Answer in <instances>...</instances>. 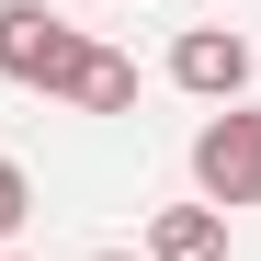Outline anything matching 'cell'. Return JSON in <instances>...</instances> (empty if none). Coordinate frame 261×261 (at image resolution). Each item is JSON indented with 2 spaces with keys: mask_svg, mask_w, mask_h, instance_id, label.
<instances>
[{
  "mask_svg": "<svg viewBox=\"0 0 261 261\" xmlns=\"http://www.w3.org/2000/svg\"><path fill=\"white\" fill-rule=\"evenodd\" d=\"M80 57H91V34H80L68 12H46V0H0V80H23V91L68 102Z\"/></svg>",
  "mask_w": 261,
  "mask_h": 261,
  "instance_id": "cell-1",
  "label": "cell"
},
{
  "mask_svg": "<svg viewBox=\"0 0 261 261\" xmlns=\"http://www.w3.org/2000/svg\"><path fill=\"white\" fill-rule=\"evenodd\" d=\"M193 193L227 216V204H261V114L227 102V114H204V137H193Z\"/></svg>",
  "mask_w": 261,
  "mask_h": 261,
  "instance_id": "cell-2",
  "label": "cell"
},
{
  "mask_svg": "<svg viewBox=\"0 0 261 261\" xmlns=\"http://www.w3.org/2000/svg\"><path fill=\"white\" fill-rule=\"evenodd\" d=\"M170 80H182L193 102H239V91H250V34H227V23H193L182 46H170Z\"/></svg>",
  "mask_w": 261,
  "mask_h": 261,
  "instance_id": "cell-3",
  "label": "cell"
},
{
  "mask_svg": "<svg viewBox=\"0 0 261 261\" xmlns=\"http://www.w3.org/2000/svg\"><path fill=\"white\" fill-rule=\"evenodd\" d=\"M148 261H227V216L216 204H159L148 216Z\"/></svg>",
  "mask_w": 261,
  "mask_h": 261,
  "instance_id": "cell-4",
  "label": "cell"
},
{
  "mask_svg": "<svg viewBox=\"0 0 261 261\" xmlns=\"http://www.w3.org/2000/svg\"><path fill=\"white\" fill-rule=\"evenodd\" d=\"M125 102H137V57L91 46V57H80V80H68V114H125Z\"/></svg>",
  "mask_w": 261,
  "mask_h": 261,
  "instance_id": "cell-5",
  "label": "cell"
},
{
  "mask_svg": "<svg viewBox=\"0 0 261 261\" xmlns=\"http://www.w3.org/2000/svg\"><path fill=\"white\" fill-rule=\"evenodd\" d=\"M23 216H34V182H23V159H0V239H12Z\"/></svg>",
  "mask_w": 261,
  "mask_h": 261,
  "instance_id": "cell-6",
  "label": "cell"
},
{
  "mask_svg": "<svg viewBox=\"0 0 261 261\" xmlns=\"http://www.w3.org/2000/svg\"><path fill=\"white\" fill-rule=\"evenodd\" d=\"M91 261H148V250H91Z\"/></svg>",
  "mask_w": 261,
  "mask_h": 261,
  "instance_id": "cell-7",
  "label": "cell"
},
{
  "mask_svg": "<svg viewBox=\"0 0 261 261\" xmlns=\"http://www.w3.org/2000/svg\"><path fill=\"white\" fill-rule=\"evenodd\" d=\"M0 261H23V250H0Z\"/></svg>",
  "mask_w": 261,
  "mask_h": 261,
  "instance_id": "cell-8",
  "label": "cell"
}]
</instances>
